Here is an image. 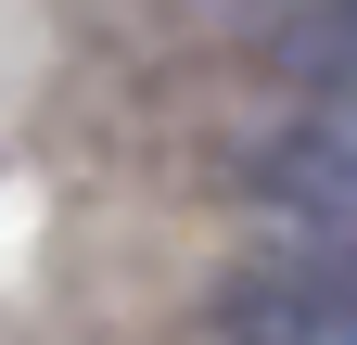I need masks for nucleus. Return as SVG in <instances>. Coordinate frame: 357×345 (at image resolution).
<instances>
[{"instance_id": "nucleus-1", "label": "nucleus", "mask_w": 357, "mask_h": 345, "mask_svg": "<svg viewBox=\"0 0 357 345\" xmlns=\"http://www.w3.org/2000/svg\"><path fill=\"white\" fill-rule=\"evenodd\" d=\"M255 205H268L281 230H306V243L357 256V103H319V115H294L281 141L255 154Z\"/></svg>"}, {"instance_id": "nucleus-2", "label": "nucleus", "mask_w": 357, "mask_h": 345, "mask_svg": "<svg viewBox=\"0 0 357 345\" xmlns=\"http://www.w3.org/2000/svg\"><path fill=\"white\" fill-rule=\"evenodd\" d=\"M217 345H357V256L306 243L217 294Z\"/></svg>"}, {"instance_id": "nucleus-3", "label": "nucleus", "mask_w": 357, "mask_h": 345, "mask_svg": "<svg viewBox=\"0 0 357 345\" xmlns=\"http://www.w3.org/2000/svg\"><path fill=\"white\" fill-rule=\"evenodd\" d=\"M268 64H281L306 103H357V0H306V13L268 38Z\"/></svg>"}]
</instances>
